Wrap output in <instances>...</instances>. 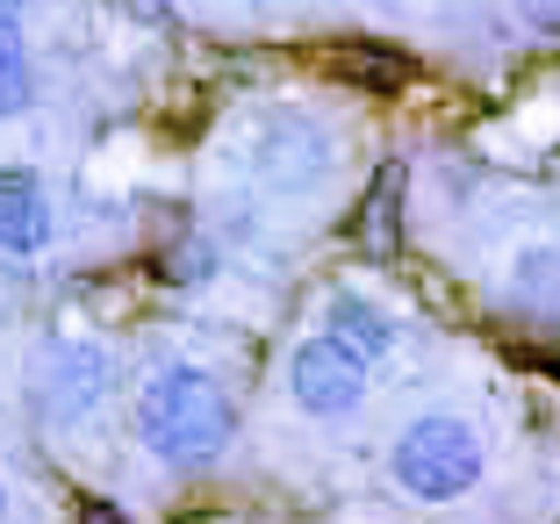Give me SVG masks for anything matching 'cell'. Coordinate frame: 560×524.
I'll return each mask as SVG.
<instances>
[{
    "label": "cell",
    "instance_id": "6da1fadb",
    "mask_svg": "<svg viewBox=\"0 0 560 524\" xmlns=\"http://www.w3.org/2000/svg\"><path fill=\"white\" fill-rule=\"evenodd\" d=\"M137 439H144V453L159 459V467H180V475H195V467H215V459L231 453L237 439V403L231 388L209 374V366H159V374L137 388Z\"/></svg>",
    "mask_w": 560,
    "mask_h": 524
},
{
    "label": "cell",
    "instance_id": "7a4b0ae2",
    "mask_svg": "<svg viewBox=\"0 0 560 524\" xmlns=\"http://www.w3.org/2000/svg\"><path fill=\"white\" fill-rule=\"evenodd\" d=\"M481 475H489V445L453 410L410 417L402 439L388 445V481H396L410 503H460V496L481 489Z\"/></svg>",
    "mask_w": 560,
    "mask_h": 524
},
{
    "label": "cell",
    "instance_id": "3957f363",
    "mask_svg": "<svg viewBox=\"0 0 560 524\" xmlns=\"http://www.w3.org/2000/svg\"><path fill=\"white\" fill-rule=\"evenodd\" d=\"M245 165H252V181H259L266 195L302 201L338 173V137H330V123H316L310 108H266L245 137Z\"/></svg>",
    "mask_w": 560,
    "mask_h": 524
},
{
    "label": "cell",
    "instance_id": "277c9868",
    "mask_svg": "<svg viewBox=\"0 0 560 524\" xmlns=\"http://www.w3.org/2000/svg\"><path fill=\"white\" fill-rule=\"evenodd\" d=\"M108 388H116V360L94 338H58L36 360V410H44V424H94Z\"/></svg>",
    "mask_w": 560,
    "mask_h": 524
},
{
    "label": "cell",
    "instance_id": "5b68a950",
    "mask_svg": "<svg viewBox=\"0 0 560 524\" xmlns=\"http://www.w3.org/2000/svg\"><path fill=\"white\" fill-rule=\"evenodd\" d=\"M288 395H295V410L316 417V424H346L366 403V360L346 352L330 330H316V338H302L288 352Z\"/></svg>",
    "mask_w": 560,
    "mask_h": 524
},
{
    "label": "cell",
    "instance_id": "8992f818",
    "mask_svg": "<svg viewBox=\"0 0 560 524\" xmlns=\"http://www.w3.org/2000/svg\"><path fill=\"white\" fill-rule=\"evenodd\" d=\"M58 237V216H50V195L30 181V173H0V259H36Z\"/></svg>",
    "mask_w": 560,
    "mask_h": 524
},
{
    "label": "cell",
    "instance_id": "52a82bcc",
    "mask_svg": "<svg viewBox=\"0 0 560 524\" xmlns=\"http://www.w3.org/2000/svg\"><path fill=\"white\" fill-rule=\"evenodd\" d=\"M324 330H330L338 345H346V352H360L366 366H381L388 352H396V338H402L396 316L381 310L374 295H360V288H338V295L324 302Z\"/></svg>",
    "mask_w": 560,
    "mask_h": 524
},
{
    "label": "cell",
    "instance_id": "ba28073f",
    "mask_svg": "<svg viewBox=\"0 0 560 524\" xmlns=\"http://www.w3.org/2000/svg\"><path fill=\"white\" fill-rule=\"evenodd\" d=\"M36 101V66H30V36H22V8L0 0V123L22 115Z\"/></svg>",
    "mask_w": 560,
    "mask_h": 524
},
{
    "label": "cell",
    "instance_id": "9c48e42d",
    "mask_svg": "<svg viewBox=\"0 0 560 524\" xmlns=\"http://www.w3.org/2000/svg\"><path fill=\"white\" fill-rule=\"evenodd\" d=\"M511 288L532 302V310H560V245H532V252H517Z\"/></svg>",
    "mask_w": 560,
    "mask_h": 524
},
{
    "label": "cell",
    "instance_id": "30bf717a",
    "mask_svg": "<svg viewBox=\"0 0 560 524\" xmlns=\"http://www.w3.org/2000/svg\"><path fill=\"white\" fill-rule=\"evenodd\" d=\"M511 8H517V22H525V30L560 36V0H511Z\"/></svg>",
    "mask_w": 560,
    "mask_h": 524
},
{
    "label": "cell",
    "instance_id": "8fae6325",
    "mask_svg": "<svg viewBox=\"0 0 560 524\" xmlns=\"http://www.w3.org/2000/svg\"><path fill=\"white\" fill-rule=\"evenodd\" d=\"M0 510H8V489H0Z\"/></svg>",
    "mask_w": 560,
    "mask_h": 524
}]
</instances>
